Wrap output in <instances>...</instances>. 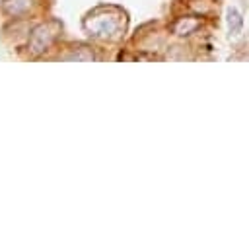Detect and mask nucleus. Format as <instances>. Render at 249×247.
Here are the masks:
<instances>
[{
	"mask_svg": "<svg viewBox=\"0 0 249 247\" xmlns=\"http://www.w3.org/2000/svg\"><path fill=\"white\" fill-rule=\"evenodd\" d=\"M241 25H243L241 14H239L235 8H231V10L228 12V27H230V33H231V35H237V33L241 31Z\"/></svg>",
	"mask_w": 249,
	"mask_h": 247,
	"instance_id": "obj_1",
	"label": "nucleus"
},
{
	"mask_svg": "<svg viewBox=\"0 0 249 247\" xmlns=\"http://www.w3.org/2000/svg\"><path fill=\"white\" fill-rule=\"evenodd\" d=\"M196 25H198V21H195V19H191V21H189V19H181V21L175 25V31H177L179 35H185L187 31H193Z\"/></svg>",
	"mask_w": 249,
	"mask_h": 247,
	"instance_id": "obj_2",
	"label": "nucleus"
}]
</instances>
